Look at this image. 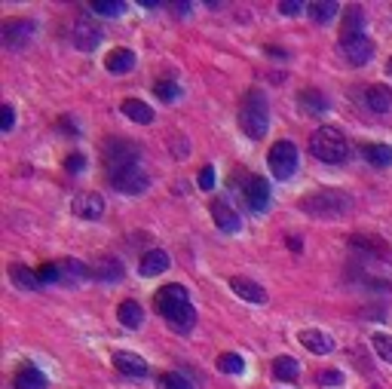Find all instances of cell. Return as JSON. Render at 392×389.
Returning <instances> with one entry per match:
<instances>
[{
  "instance_id": "obj_7",
  "label": "cell",
  "mask_w": 392,
  "mask_h": 389,
  "mask_svg": "<svg viewBox=\"0 0 392 389\" xmlns=\"http://www.w3.org/2000/svg\"><path fill=\"white\" fill-rule=\"evenodd\" d=\"M242 197H246L251 211H267L270 209V184H267V178L251 175V178L246 181V187H242Z\"/></svg>"
},
{
  "instance_id": "obj_24",
  "label": "cell",
  "mask_w": 392,
  "mask_h": 389,
  "mask_svg": "<svg viewBox=\"0 0 392 389\" xmlns=\"http://www.w3.org/2000/svg\"><path fill=\"white\" fill-rule=\"evenodd\" d=\"M123 114L132 120V123H142V126H147V123H154V110L147 108V101H142V98H126L123 101Z\"/></svg>"
},
{
  "instance_id": "obj_31",
  "label": "cell",
  "mask_w": 392,
  "mask_h": 389,
  "mask_svg": "<svg viewBox=\"0 0 392 389\" xmlns=\"http://www.w3.org/2000/svg\"><path fill=\"white\" fill-rule=\"evenodd\" d=\"M338 13H340V6L331 4V0H322V4H313L310 6V18H313V22H319V25L331 22V18L338 16Z\"/></svg>"
},
{
  "instance_id": "obj_23",
  "label": "cell",
  "mask_w": 392,
  "mask_h": 389,
  "mask_svg": "<svg viewBox=\"0 0 392 389\" xmlns=\"http://www.w3.org/2000/svg\"><path fill=\"white\" fill-rule=\"evenodd\" d=\"M301 110L304 114H325V110H328V95H325V92H319V89H304L301 92Z\"/></svg>"
},
{
  "instance_id": "obj_38",
  "label": "cell",
  "mask_w": 392,
  "mask_h": 389,
  "mask_svg": "<svg viewBox=\"0 0 392 389\" xmlns=\"http://www.w3.org/2000/svg\"><path fill=\"white\" fill-rule=\"evenodd\" d=\"M37 279H40V285L59 282V279H62V273H59V264H43L40 270H37Z\"/></svg>"
},
{
  "instance_id": "obj_25",
  "label": "cell",
  "mask_w": 392,
  "mask_h": 389,
  "mask_svg": "<svg viewBox=\"0 0 392 389\" xmlns=\"http://www.w3.org/2000/svg\"><path fill=\"white\" fill-rule=\"evenodd\" d=\"M362 25H365V16H362V9H359V6H350V9H343L340 40H350V37H356V34H365V31H362Z\"/></svg>"
},
{
  "instance_id": "obj_18",
  "label": "cell",
  "mask_w": 392,
  "mask_h": 389,
  "mask_svg": "<svg viewBox=\"0 0 392 389\" xmlns=\"http://www.w3.org/2000/svg\"><path fill=\"white\" fill-rule=\"evenodd\" d=\"M105 68L110 74H129L135 68V52L126 50V46H117V50H110L105 55Z\"/></svg>"
},
{
  "instance_id": "obj_26",
  "label": "cell",
  "mask_w": 392,
  "mask_h": 389,
  "mask_svg": "<svg viewBox=\"0 0 392 389\" xmlns=\"http://www.w3.org/2000/svg\"><path fill=\"white\" fill-rule=\"evenodd\" d=\"M98 276V282H117V279H123V264L117 261V257H98V264H96V270H92Z\"/></svg>"
},
{
  "instance_id": "obj_27",
  "label": "cell",
  "mask_w": 392,
  "mask_h": 389,
  "mask_svg": "<svg viewBox=\"0 0 392 389\" xmlns=\"http://www.w3.org/2000/svg\"><path fill=\"white\" fill-rule=\"evenodd\" d=\"M9 279L16 282V289H25V291L40 289V279H37V273L28 270L25 264H9Z\"/></svg>"
},
{
  "instance_id": "obj_17",
  "label": "cell",
  "mask_w": 392,
  "mask_h": 389,
  "mask_svg": "<svg viewBox=\"0 0 392 389\" xmlns=\"http://www.w3.org/2000/svg\"><path fill=\"white\" fill-rule=\"evenodd\" d=\"M114 368H117L120 374H126V377H144V374H147L144 359L135 356V353H126V349L114 353Z\"/></svg>"
},
{
  "instance_id": "obj_19",
  "label": "cell",
  "mask_w": 392,
  "mask_h": 389,
  "mask_svg": "<svg viewBox=\"0 0 392 389\" xmlns=\"http://www.w3.org/2000/svg\"><path fill=\"white\" fill-rule=\"evenodd\" d=\"M169 270V255L163 252V248H151V252H144L142 264H138V273L142 276H160Z\"/></svg>"
},
{
  "instance_id": "obj_11",
  "label": "cell",
  "mask_w": 392,
  "mask_h": 389,
  "mask_svg": "<svg viewBox=\"0 0 392 389\" xmlns=\"http://www.w3.org/2000/svg\"><path fill=\"white\" fill-rule=\"evenodd\" d=\"M71 211L77 218H86V221H96L105 215V199L98 197V193H89V190H83L77 193V197L71 199Z\"/></svg>"
},
{
  "instance_id": "obj_4",
  "label": "cell",
  "mask_w": 392,
  "mask_h": 389,
  "mask_svg": "<svg viewBox=\"0 0 392 389\" xmlns=\"http://www.w3.org/2000/svg\"><path fill=\"white\" fill-rule=\"evenodd\" d=\"M138 160V147L126 138H110L105 144V166H108V175L114 172H123V169H132Z\"/></svg>"
},
{
  "instance_id": "obj_44",
  "label": "cell",
  "mask_w": 392,
  "mask_h": 389,
  "mask_svg": "<svg viewBox=\"0 0 392 389\" xmlns=\"http://www.w3.org/2000/svg\"><path fill=\"white\" fill-rule=\"evenodd\" d=\"M386 71H389V74H392V59H389V64H386Z\"/></svg>"
},
{
  "instance_id": "obj_15",
  "label": "cell",
  "mask_w": 392,
  "mask_h": 389,
  "mask_svg": "<svg viewBox=\"0 0 392 389\" xmlns=\"http://www.w3.org/2000/svg\"><path fill=\"white\" fill-rule=\"evenodd\" d=\"M350 245L356 248V252H365L368 257H380V261L389 257V245L380 236H371V233H356L350 239Z\"/></svg>"
},
{
  "instance_id": "obj_34",
  "label": "cell",
  "mask_w": 392,
  "mask_h": 389,
  "mask_svg": "<svg viewBox=\"0 0 392 389\" xmlns=\"http://www.w3.org/2000/svg\"><path fill=\"white\" fill-rule=\"evenodd\" d=\"M92 13H98V16H120V13H126V4H120V0H96V4H92Z\"/></svg>"
},
{
  "instance_id": "obj_6",
  "label": "cell",
  "mask_w": 392,
  "mask_h": 389,
  "mask_svg": "<svg viewBox=\"0 0 392 389\" xmlns=\"http://www.w3.org/2000/svg\"><path fill=\"white\" fill-rule=\"evenodd\" d=\"M0 37H4V43L9 50H22L34 37V22L31 18H6V22L0 25Z\"/></svg>"
},
{
  "instance_id": "obj_20",
  "label": "cell",
  "mask_w": 392,
  "mask_h": 389,
  "mask_svg": "<svg viewBox=\"0 0 392 389\" xmlns=\"http://www.w3.org/2000/svg\"><path fill=\"white\" fill-rule=\"evenodd\" d=\"M365 105L374 110V114H386L392 108V89L384 86V83H374V86L365 89Z\"/></svg>"
},
{
  "instance_id": "obj_35",
  "label": "cell",
  "mask_w": 392,
  "mask_h": 389,
  "mask_svg": "<svg viewBox=\"0 0 392 389\" xmlns=\"http://www.w3.org/2000/svg\"><path fill=\"white\" fill-rule=\"evenodd\" d=\"M371 344H374V353L384 359V362L392 365V337L389 335H374V337H371Z\"/></svg>"
},
{
  "instance_id": "obj_42",
  "label": "cell",
  "mask_w": 392,
  "mask_h": 389,
  "mask_svg": "<svg viewBox=\"0 0 392 389\" xmlns=\"http://www.w3.org/2000/svg\"><path fill=\"white\" fill-rule=\"evenodd\" d=\"M83 166H86L83 163V153H71L68 160H64V169L68 172H83Z\"/></svg>"
},
{
  "instance_id": "obj_29",
  "label": "cell",
  "mask_w": 392,
  "mask_h": 389,
  "mask_svg": "<svg viewBox=\"0 0 392 389\" xmlns=\"http://www.w3.org/2000/svg\"><path fill=\"white\" fill-rule=\"evenodd\" d=\"M117 319L123 322L126 328H138V325H142V319H144V310L138 307L135 301H123L117 307Z\"/></svg>"
},
{
  "instance_id": "obj_33",
  "label": "cell",
  "mask_w": 392,
  "mask_h": 389,
  "mask_svg": "<svg viewBox=\"0 0 392 389\" xmlns=\"http://www.w3.org/2000/svg\"><path fill=\"white\" fill-rule=\"evenodd\" d=\"M154 92H156V98L160 101H166V105H169V101H175L181 95V89H178V83H172V80H160L154 86Z\"/></svg>"
},
{
  "instance_id": "obj_22",
  "label": "cell",
  "mask_w": 392,
  "mask_h": 389,
  "mask_svg": "<svg viewBox=\"0 0 392 389\" xmlns=\"http://www.w3.org/2000/svg\"><path fill=\"white\" fill-rule=\"evenodd\" d=\"M16 389H46V374L40 368H34L31 362H25L22 368L16 371Z\"/></svg>"
},
{
  "instance_id": "obj_9",
  "label": "cell",
  "mask_w": 392,
  "mask_h": 389,
  "mask_svg": "<svg viewBox=\"0 0 392 389\" xmlns=\"http://www.w3.org/2000/svg\"><path fill=\"white\" fill-rule=\"evenodd\" d=\"M181 303H190L188 289H184V285H163V289L154 294V307L160 310V316H163V319L169 316V313H172L175 307H181Z\"/></svg>"
},
{
  "instance_id": "obj_43",
  "label": "cell",
  "mask_w": 392,
  "mask_h": 389,
  "mask_svg": "<svg viewBox=\"0 0 392 389\" xmlns=\"http://www.w3.org/2000/svg\"><path fill=\"white\" fill-rule=\"evenodd\" d=\"M279 9H282L285 16H297V13H301V4H297V0H294V4H292V0H282Z\"/></svg>"
},
{
  "instance_id": "obj_39",
  "label": "cell",
  "mask_w": 392,
  "mask_h": 389,
  "mask_svg": "<svg viewBox=\"0 0 392 389\" xmlns=\"http://www.w3.org/2000/svg\"><path fill=\"white\" fill-rule=\"evenodd\" d=\"M316 383H319V386H340L343 383V374L334 371V368H325V371L316 374Z\"/></svg>"
},
{
  "instance_id": "obj_13",
  "label": "cell",
  "mask_w": 392,
  "mask_h": 389,
  "mask_svg": "<svg viewBox=\"0 0 392 389\" xmlns=\"http://www.w3.org/2000/svg\"><path fill=\"white\" fill-rule=\"evenodd\" d=\"M209 209H212V221L218 224L221 233H239L242 221H239V215H236V209H230L224 199H214Z\"/></svg>"
},
{
  "instance_id": "obj_28",
  "label": "cell",
  "mask_w": 392,
  "mask_h": 389,
  "mask_svg": "<svg viewBox=\"0 0 392 389\" xmlns=\"http://www.w3.org/2000/svg\"><path fill=\"white\" fill-rule=\"evenodd\" d=\"M362 156H365L371 166H377V169L392 166V147H386V144H365L362 147Z\"/></svg>"
},
{
  "instance_id": "obj_37",
  "label": "cell",
  "mask_w": 392,
  "mask_h": 389,
  "mask_svg": "<svg viewBox=\"0 0 392 389\" xmlns=\"http://www.w3.org/2000/svg\"><path fill=\"white\" fill-rule=\"evenodd\" d=\"M59 273L68 276V279H74V276H77V279L89 276V270H86V267H83L80 261H62V264H59Z\"/></svg>"
},
{
  "instance_id": "obj_16",
  "label": "cell",
  "mask_w": 392,
  "mask_h": 389,
  "mask_svg": "<svg viewBox=\"0 0 392 389\" xmlns=\"http://www.w3.org/2000/svg\"><path fill=\"white\" fill-rule=\"evenodd\" d=\"M297 337H301V344L316 356H325V353H331V349H334V340L319 328H304Z\"/></svg>"
},
{
  "instance_id": "obj_32",
  "label": "cell",
  "mask_w": 392,
  "mask_h": 389,
  "mask_svg": "<svg viewBox=\"0 0 392 389\" xmlns=\"http://www.w3.org/2000/svg\"><path fill=\"white\" fill-rule=\"evenodd\" d=\"M218 371L221 374H242L246 371V362H242V356H236V353H221L218 356Z\"/></svg>"
},
{
  "instance_id": "obj_5",
  "label": "cell",
  "mask_w": 392,
  "mask_h": 389,
  "mask_svg": "<svg viewBox=\"0 0 392 389\" xmlns=\"http://www.w3.org/2000/svg\"><path fill=\"white\" fill-rule=\"evenodd\" d=\"M267 160H270V172H273L279 181L292 178V175L297 172V163H301L297 160V147L292 141H276L273 147H270Z\"/></svg>"
},
{
  "instance_id": "obj_2",
  "label": "cell",
  "mask_w": 392,
  "mask_h": 389,
  "mask_svg": "<svg viewBox=\"0 0 392 389\" xmlns=\"http://www.w3.org/2000/svg\"><path fill=\"white\" fill-rule=\"evenodd\" d=\"M310 153L316 156V160L328 163V166H338V163H347L350 141H347V135H343L340 129L322 126V129H316V132L310 135Z\"/></svg>"
},
{
  "instance_id": "obj_40",
  "label": "cell",
  "mask_w": 392,
  "mask_h": 389,
  "mask_svg": "<svg viewBox=\"0 0 392 389\" xmlns=\"http://www.w3.org/2000/svg\"><path fill=\"white\" fill-rule=\"evenodd\" d=\"M13 123H16V114H13V108H9V105H4V108H0V129H4V132H9V129H13Z\"/></svg>"
},
{
  "instance_id": "obj_1",
  "label": "cell",
  "mask_w": 392,
  "mask_h": 389,
  "mask_svg": "<svg viewBox=\"0 0 392 389\" xmlns=\"http://www.w3.org/2000/svg\"><path fill=\"white\" fill-rule=\"evenodd\" d=\"M301 209L310 218H343L352 209V197L343 193V190L322 187V190L306 193V197L301 199Z\"/></svg>"
},
{
  "instance_id": "obj_10",
  "label": "cell",
  "mask_w": 392,
  "mask_h": 389,
  "mask_svg": "<svg viewBox=\"0 0 392 389\" xmlns=\"http://www.w3.org/2000/svg\"><path fill=\"white\" fill-rule=\"evenodd\" d=\"M110 178V187L114 190H123V193H142L147 190V175L138 169V166H132V169H123V172H114V175H108Z\"/></svg>"
},
{
  "instance_id": "obj_30",
  "label": "cell",
  "mask_w": 392,
  "mask_h": 389,
  "mask_svg": "<svg viewBox=\"0 0 392 389\" xmlns=\"http://www.w3.org/2000/svg\"><path fill=\"white\" fill-rule=\"evenodd\" d=\"M273 374L279 377V381H297V374H301V365H297L292 356H276Z\"/></svg>"
},
{
  "instance_id": "obj_36",
  "label": "cell",
  "mask_w": 392,
  "mask_h": 389,
  "mask_svg": "<svg viewBox=\"0 0 392 389\" xmlns=\"http://www.w3.org/2000/svg\"><path fill=\"white\" fill-rule=\"evenodd\" d=\"M160 386H163V389H193V383H190L184 374H178V371L163 374V377H160Z\"/></svg>"
},
{
  "instance_id": "obj_21",
  "label": "cell",
  "mask_w": 392,
  "mask_h": 389,
  "mask_svg": "<svg viewBox=\"0 0 392 389\" xmlns=\"http://www.w3.org/2000/svg\"><path fill=\"white\" fill-rule=\"evenodd\" d=\"M166 322H169L178 335H190L193 325H196V310L190 307V303H181V307H175L169 316H166Z\"/></svg>"
},
{
  "instance_id": "obj_14",
  "label": "cell",
  "mask_w": 392,
  "mask_h": 389,
  "mask_svg": "<svg viewBox=\"0 0 392 389\" xmlns=\"http://www.w3.org/2000/svg\"><path fill=\"white\" fill-rule=\"evenodd\" d=\"M230 289H233V294H236V298H242L246 303H267L264 285L251 282V279H246V276H233V279H230Z\"/></svg>"
},
{
  "instance_id": "obj_8",
  "label": "cell",
  "mask_w": 392,
  "mask_h": 389,
  "mask_svg": "<svg viewBox=\"0 0 392 389\" xmlns=\"http://www.w3.org/2000/svg\"><path fill=\"white\" fill-rule=\"evenodd\" d=\"M340 50L350 59V64H368L371 55H374V40L368 34H356L350 40H340Z\"/></svg>"
},
{
  "instance_id": "obj_12",
  "label": "cell",
  "mask_w": 392,
  "mask_h": 389,
  "mask_svg": "<svg viewBox=\"0 0 392 389\" xmlns=\"http://www.w3.org/2000/svg\"><path fill=\"white\" fill-rule=\"evenodd\" d=\"M71 40H74V46H77V50L92 52L101 43V28L92 25L89 18H80V22L74 25V31H71Z\"/></svg>"
},
{
  "instance_id": "obj_3",
  "label": "cell",
  "mask_w": 392,
  "mask_h": 389,
  "mask_svg": "<svg viewBox=\"0 0 392 389\" xmlns=\"http://www.w3.org/2000/svg\"><path fill=\"white\" fill-rule=\"evenodd\" d=\"M239 126L248 138H264L267 135V126H270V108H267V98L260 89H251L246 101H242V110H239Z\"/></svg>"
},
{
  "instance_id": "obj_41",
  "label": "cell",
  "mask_w": 392,
  "mask_h": 389,
  "mask_svg": "<svg viewBox=\"0 0 392 389\" xmlns=\"http://www.w3.org/2000/svg\"><path fill=\"white\" fill-rule=\"evenodd\" d=\"M200 187H202V190H212V187H214V169H212V166H202V172H200Z\"/></svg>"
}]
</instances>
